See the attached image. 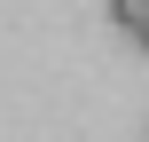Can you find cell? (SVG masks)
Masks as SVG:
<instances>
[{
	"label": "cell",
	"instance_id": "6da1fadb",
	"mask_svg": "<svg viewBox=\"0 0 149 142\" xmlns=\"http://www.w3.org/2000/svg\"><path fill=\"white\" fill-rule=\"evenodd\" d=\"M141 16H149V0H110V24H118V32H126V40H134V32H141Z\"/></svg>",
	"mask_w": 149,
	"mask_h": 142
},
{
	"label": "cell",
	"instance_id": "7a4b0ae2",
	"mask_svg": "<svg viewBox=\"0 0 149 142\" xmlns=\"http://www.w3.org/2000/svg\"><path fill=\"white\" fill-rule=\"evenodd\" d=\"M134 40H141V47H149V16H141V32H134Z\"/></svg>",
	"mask_w": 149,
	"mask_h": 142
}]
</instances>
